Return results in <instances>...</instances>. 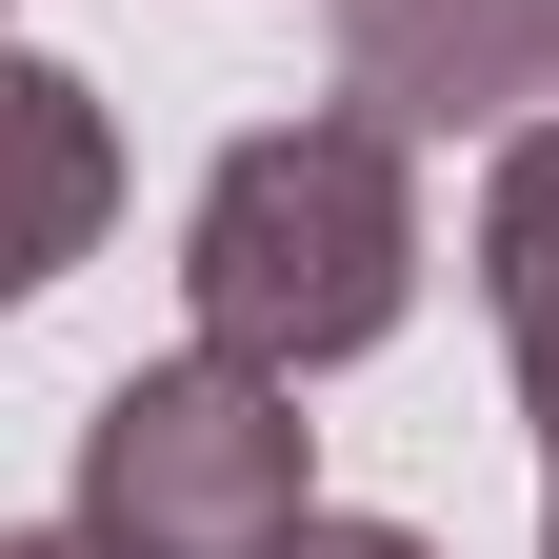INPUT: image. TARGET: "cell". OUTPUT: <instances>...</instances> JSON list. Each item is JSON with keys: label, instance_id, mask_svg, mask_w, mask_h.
I'll return each instance as SVG.
<instances>
[{"label": "cell", "instance_id": "obj_4", "mask_svg": "<svg viewBox=\"0 0 559 559\" xmlns=\"http://www.w3.org/2000/svg\"><path fill=\"white\" fill-rule=\"evenodd\" d=\"M120 240V120L81 60H40V40H0V320L60 300Z\"/></svg>", "mask_w": 559, "mask_h": 559}, {"label": "cell", "instance_id": "obj_5", "mask_svg": "<svg viewBox=\"0 0 559 559\" xmlns=\"http://www.w3.org/2000/svg\"><path fill=\"white\" fill-rule=\"evenodd\" d=\"M479 320H500L520 419H539V460H559V120H520L500 160H479Z\"/></svg>", "mask_w": 559, "mask_h": 559}, {"label": "cell", "instance_id": "obj_7", "mask_svg": "<svg viewBox=\"0 0 559 559\" xmlns=\"http://www.w3.org/2000/svg\"><path fill=\"white\" fill-rule=\"evenodd\" d=\"M0 559H120L100 520H0Z\"/></svg>", "mask_w": 559, "mask_h": 559}, {"label": "cell", "instance_id": "obj_6", "mask_svg": "<svg viewBox=\"0 0 559 559\" xmlns=\"http://www.w3.org/2000/svg\"><path fill=\"white\" fill-rule=\"evenodd\" d=\"M280 559H440V539H419V520H340V500H320V520L280 539Z\"/></svg>", "mask_w": 559, "mask_h": 559}, {"label": "cell", "instance_id": "obj_3", "mask_svg": "<svg viewBox=\"0 0 559 559\" xmlns=\"http://www.w3.org/2000/svg\"><path fill=\"white\" fill-rule=\"evenodd\" d=\"M340 100L380 140H520L559 120V0H340Z\"/></svg>", "mask_w": 559, "mask_h": 559}, {"label": "cell", "instance_id": "obj_1", "mask_svg": "<svg viewBox=\"0 0 559 559\" xmlns=\"http://www.w3.org/2000/svg\"><path fill=\"white\" fill-rule=\"evenodd\" d=\"M180 300L260 380L380 360L419 320V140H380L360 100L221 140V180H200V221H180Z\"/></svg>", "mask_w": 559, "mask_h": 559}, {"label": "cell", "instance_id": "obj_2", "mask_svg": "<svg viewBox=\"0 0 559 559\" xmlns=\"http://www.w3.org/2000/svg\"><path fill=\"white\" fill-rule=\"evenodd\" d=\"M81 520L120 559H280V539L320 520V419H300V380L221 360V340L100 380V419H81Z\"/></svg>", "mask_w": 559, "mask_h": 559}, {"label": "cell", "instance_id": "obj_8", "mask_svg": "<svg viewBox=\"0 0 559 559\" xmlns=\"http://www.w3.org/2000/svg\"><path fill=\"white\" fill-rule=\"evenodd\" d=\"M539 559H559V500H539Z\"/></svg>", "mask_w": 559, "mask_h": 559}]
</instances>
